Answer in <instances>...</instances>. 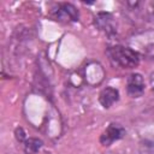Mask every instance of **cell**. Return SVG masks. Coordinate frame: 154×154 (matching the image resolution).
<instances>
[{"instance_id": "1", "label": "cell", "mask_w": 154, "mask_h": 154, "mask_svg": "<svg viewBox=\"0 0 154 154\" xmlns=\"http://www.w3.org/2000/svg\"><path fill=\"white\" fill-rule=\"evenodd\" d=\"M109 60L122 69H134L140 64V54L131 47L112 46L106 49Z\"/></svg>"}, {"instance_id": "2", "label": "cell", "mask_w": 154, "mask_h": 154, "mask_svg": "<svg viewBox=\"0 0 154 154\" xmlns=\"http://www.w3.org/2000/svg\"><path fill=\"white\" fill-rule=\"evenodd\" d=\"M130 46L137 53L154 58V29L134 35L130 38Z\"/></svg>"}, {"instance_id": "3", "label": "cell", "mask_w": 154, "mask_h": 154, "mask_svg": "<svg viewBox=\"0 0 154 154\" xmlns=\"http://www.w3.org/2000/svg\"><path fill=\"white\" fill-rule=\"evenodd\" d=\"M51 18L60 22V23H71V22H77L79 13L78 10L69 2H60L54 8H52L49 13Z\"/></svg>"}, {"instance_id": "4", "label": "cell", "mask_w": 154, "mask_h": 154, "mask_svg": "<svg viewBox=\"0 0 154 154\" xmlns=\"http://www.w3.org/2000/svg\"><path fill=\"white\" fill-rule=\"evenodd\" d=\"M125 129L123 126H120L119 124L112 123L109 124L106 130L102 132V135L100 136V142L102 146H111L114 141H118L120 138H123L125 136Z\"/></svg>"}, {"instance_id": "5", "label": "cell", "mask_w": 154, "mask_h": 154, "mask_svg": "<svg viewBox=\"0 0 154 154\" xmlns=\"http://www.w3.org/2000/svg\"><path fill=\"white\" fill-rule=\"evenodd\" d=\"M126 91L131 97H140L144 93V79L140 73H131L126 79Z\"/></svg>"}, {"instance_id": "6", "label": "cell", "mask_w": 154, "mask_h": 154, "mask_svg": "<svg viewBox=\"0 0 154 154\" xmlns=\"http://www.w3.org/2000/svg\"><path fill=\"white\" fill-rule=\"evenodd\" d=\"M95 25L100 30L105 31L107 35H114L117 31L114 25V18L112 17L111 13H107V12L97 13V16L95 17Z\"/></svg>"}, {"instance_id": "7", "label": "cell", "mask_w": 154, "mask_h": 154, "mask_svg": "<svg viewBox=\"0 0 154 154\" xmlns=\"http://www.w3.org/2000/svg\"><path fill=\"white\" fill-rule=\"evenodd\" d=\"M118 100H119V91L112 87H106L105 89L101 90L99 95V101L105 108H109Z\"/></svg>"}, {"instance_id": "8", "label": "cell", "mask_w": 154, "mask_h": 154, "mask_svg": "<svg viewBox=\"0 0 154 154\" xmlns=\"http://www.w3.org/2000/svg\"><path fill=\"white\" fill-rule=\"evenodd\" d=\"M42 141L38 140V138H35V137H30V138H26L24 141V152L26 154H34L36 152L40 150V148L42 147Z\"/></svg>"}, {"instance_id": "9", "label": "cell", "mask_w": 154, "mask_h": 154, "mask_svg": "<svg viewBox=\"0 0 154 154\" xmlns=\"http://www.w3.org/2000/svg\"><path fill=\"white\" fill-rule=\"evenodd\" d=\"M137 8L142 10V14L148 17L149 19H154V1H149V2H141L140 6V1L137 2Z\"/></svg>"}, {"instance_id": "10", "label": "cell", "mask_w": 154, "mask_h": 154, "mask_svg": "<svg viewBox=\"0 0 154 154\" xmlns=\"http://www.w3.org/2000/svg\"><path fill=\"white\" fill-rule=\"evenodd\" d=\"M149 83H150L152 89L154 90V73H152V75H150V77H149Z\"/></svg>"}]
</instances>
